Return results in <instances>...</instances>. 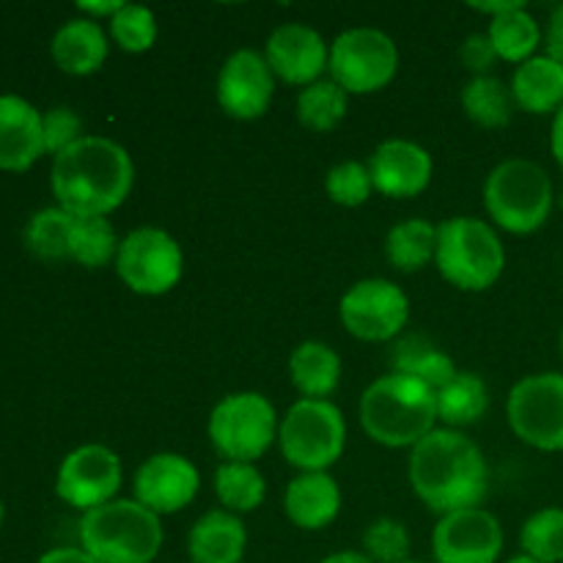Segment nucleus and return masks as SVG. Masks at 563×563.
Listing matches in <instances>:
<instances>
[{"label":"nucleus","mask_w":563,"mask_h":563,"mask_svg":"<svg viewBox=\"0 0 563 563\" xmlns=\"http://www.w3.org/2000/svg\"><path fill=\"white\" fill-rule=\"evenodd\" d=\"M407 478L418 500L434 515L476 509L487 495V456L460 429H434L410 449Z\"/></svg>","instance_id":"nucleus-1"},{"label":"nucleus","mask_w":563,"mask_h":563,"mask_svg":"<svg viewBox=\"0 0 563 563\" xmlns=\"http://www.w3.org/2000/svg\"><path fill=\"white\" fill-rule=\"evenodd\" d=\"M49 185L60 209L77 218H108L130 198L135 165L121 143L86 135L53 157Z\"/></svg>","instance_id":"nucleus-2"},{"label":"nucleus","mask_w":563,"mask_h":563,"mask_svg":"<svg viewBox=\"0 0 563 563\" xmlns=\"http://www.w3.org/2000/svg\"><path fill=\"white\" fill-rule=\"evenodd\" d=\"M361 427L383 449H416L438 429V396L429 385L390 372L374 379L361 396Z\"/></svg>","instance_id":"nucleus-3"},{"label":"nucleus","mask_w":563,"mask_h":563,"mask_svg":"<svg viewBox=\"0 0 563 563\" xmlns=\"http://www.w3.org/2000/svg\"><path fill=\"white\" fill-rule=\"evenodd\" d=\"M163 539V520L135 498H115L80 517V548L97 563H152Z\"/></svg>","instance_id":"nucleus-4"},{"label":"nucleus","mask_w":563,"mask_h":563,"mask_svg":"<svg viewBox=\"0 0 563 563\" xmlns=\"http://www.w3.org/2000/svg\"><path fill=\"white\" fill-rule=\"evenodd\" d=\"M553 179L533 159L511 157L489 170L484 181V207L498 229L515 236L542 229L553 212Z\"/></svg>","instance_id":"nucleus-5"},{"label":"nucleus","mask_w":563,"mask_h":563,"mask_svg":"<svg viewBox=\"0 0 563 563\" xmlns=\"http://www.w3.org/2000/svg\"><path fill=\"white\" fill-rule=\"evenodd\" d=\"M434 264L443 280L462 291H487L506 269V247L498 231L482 218L460 214L438 225Z\"/></svg>","instance_id":"nucleus-6"},{"label":"nucleus","mask_w":563,"mask_h":563,"mask_svg":"<svg viewBox=\"0 0 563 563\" xmlns=\"http://www.w3.org/2000/svg\"><path fill=\"white\" fill-rule=\"evenodd\" d=\"M280 418L275 405L258 390L223 396L209 412L207 434L225 462H256L278 443Z\"/></svg>","instance_id":"nucleus-7"},{"label":"nucleus","mask_w":563,"mask_h":563,"mask_svg":"<svg viewBox=\"0 0 563 563\" xmlns=\"http://www.w3.org/2000/svg\"><path fill=\"white\" fill-rule=\"evenodd\" d=\"M278 445L300 473L330 471L346 449L344 412L333 401L297 399L280 418Z\"/></svg>","instance_id":"nucleus-8"},{"label":"nucleus","mask_w":563,"mask_h":563,"mask_svg":"<svg viewBox=\"0 0 563 563\" xmlns=\"http://www.w3.org/2000/svg\"><path fill=\"white\" fill-rule=\"evenodd\" d=\"M330 80L346 93H377L399 71V47L379 27H350L330 44Z\"/></svg>","instance_id":"nucleus-9"},{"label":"nucleus","mask_w":563,"mask_h":563,"mask_svg":"<svg viewBox=\"0 0 563 563\" xmlns=\"http://www.w3.org/2000/svg\"><path fill=\"white\" fill-rule=\"evenodd\" d=\"M113 264L126 289L141 297H159L179 286L185 253L176 236L165 229L141 225L121 236Z\"/></svg>","instance_id":"nucleus-10"},{"label":"nucleus","mask_w":563,"mask_h":563,"mask_svg":"<svg viewBox=\"0 0 563 563\" xmlns=\"http://www.w3.org/2000/svg\"><path fill=\"white\" fill-rule=\"evenodd\" d=\"M506 418L517 440L537 451H563V374H528L506 399Z\"/></svg>","instance_id":"nucleus-11"},{"label":"nucleus","mask_w":563,"mask_h":563,"mask_svg":"<svg viewBox=\"0 0 563 563\" xmlns=\"http://www.w3.org/2000/svg\"><path fill=\"white\" fill-rule=\"evenodd\" d=\"M339 317L346 333L366 344H385L410 322V297L388 278H366L344 291Z\"/></svg>","instance_id":"nucleus-12"},{"label":"nucleus","mask_w":563,"mask_h":563,"mask_svg":"<svg viewBox=\"0 0 563 563\" xmlns=\"http://www.w3.org/2000/svg\"><path fill=\"white\" fill-rule=\"evenodd\" d=\"M121 482H124V467L119 454L108 445L86 443L64 456L55 476V493L66 506L86 515L115 500Z\"/></svg>","instance_id":"nucleus-13"},{"label":"nucleus","mask_w":563,"mask_h":563,"mask_svg":"<svg viewBox=\"0 0 563 563\" xmlns=\"http://www.w3.org/2000/svg\"><path fill=\"white\" fill-rule=\"evenodd\" d=\"M504 542L498 517L476 506L440 517L432 531V555L438 563H498Z\"/></svg>","instance_id":"nucleus-14"},{"label":"nucleus","mask_w":563,"mask_h":563,"mask_svg":"<svg viewBox=\"0 0 563 563\" xmlns=\"http://www.w3.org/2000/svg\"><path fill=\"white\" fill-rule=\"evenodd\" d=\"M214 93H218L220 110L231 119H262L275 97V75L264 53L251 47L234 49L220 66Z\"/></svg>","instance_id":"nucleus-15"},{"label":"nucleus","mask_w":563,"mask_h":563,"mask_svg":"<svg viewBox=\"0 0 563 563\" xmlns=\"http://www.w3.org/2000/svg\"><path fill=\"white\" fill-rule=\"evenodd\" d=\"M201 473L187 456L163 451L141 462L132 476V498L157 517L176 515L196 500Z\"/></svg>","instance_id":"nucleus-16"},{"label":"nucleus","mask_w":563,"mask_h":563,"mask_svg":"<svg viewBox=\"0 0 563 563\" xmlns=\"http://www.w3.org/2000/svg\"><path fill=\"white\" fill-rule=\"evenodd\" d=\"M264 58L273 69L275 80H284L286 86H311L322 80L330 64V44L322 33L302 22H284L269 33L264 44Z\"/></svg>","instance_id":"nucleus-17"},{"label":"nucleus","mask_w":563,"mask_h":563,"mask_svg":"<svg viewBox=\"0 0 563 563\" xmlns=\"http://www.w3.org/2000/svg\"><path fill=\"white\" fill-rule=\"evenodd\" d=\"M372 185L385 198H416L429 187L434 174V159L421 143L390 137L374 148L368 159Z\"/></svg>","instance_id":"nucleus-18"},{"label":"nucleus","mask_w":563,"mask_h":563,"mask_svg":"<svg viewBox=\"0 0 563 563\" xmlns=\"http://www.w3.org/2000/svg\"><path fill=\"white\" fill-rule=\"evenodd\" d=\"M42 154V113L27 99L0 93V168L27 170Z\"/></svg>","instance_id":"nucleus-19"},{"label":"nucleus","mask_w":563,"mask_h":563,"mask_svg":"<svg viewBox=\"0 0 563 563\" xmlns=\"http://www.w3.org/2000/svg\"><path fill=\"white\" fill-rule=\"evenodd\" d=\"M55 66L66 75L86 77L93 75L104 66L110 53V36L102 22L88 20V16H75L66 20L55 31L53 44H49Z\"/></svg>","instance_id":"nucleus-20"},{"label":"nucleus","mask_w":563,"mask_h":563,"mask_svg":"<svg viewBox=\"0 0 563 563\" xmlns=\"http://www.w3.org/2000/svg\"><path fill=\"white\" fill-rule=\"evenodd\" d=\"M284 511L291 526L302 531H322L341 511V487L328 471L300 473L284 495Z\"/></svg>","instance_id":"nucleus-21"},{"label":"nucleus","mask_w":563,"mask_h":563,"mask_svg":"<svg viewBox=\"0 0 563 563\" xmlns=\"http://www.w3.org/2000/svg\"><path fill=\"white\" fill-rule=\"evenodd\" d=\"M247 548V528L242 517L225 509L207 511L187 533L190 563H242Z\"/></svg>","instance_id":"nucleus-22"},{"label":"nucleus","mask_w":563,"mask_h":563,"mask_svg":"<svg viewBox=\"0 0 563 563\" xmlns=\"http://www.w3.org/2000/svg\"><path fill=\"white\" fill-rule=\"evenodd\" d=\"M511 97L520 110L531 115L559 113L563 104V64L553 55H533L520 64L511 77Z\"/></svg>","instance_id":"nucleus-23"},{"label":"nucleus","mask_w":563,"mask_h":563,"mask_svg":"<svg viewBox=\"0 0 563 563\" xmlns=\"http://www.w3.org/2000/svg\"><path fill=\"white\" fill-rule=\"evenodd\" d=\"M289 379L302 399L330 401L341 385L339 352L324 341H302L289 355Z\"/></svg>","instance_id":"nucleus-24"},{"label":"nucleus","mask_w":563,"mask_h":563,"mask_svg":"<svg viewBox=\"0 0 563 563\" xmlns=\"http://www.w3.org/2000/svg\"><path fill=\"white\" fill-rule=\"evenodd\" d=\"M438 253V225L427 218H407L385 236V258L399 273H421L434 264Z\"/></svg>","instance_id":"nucleus-25"},{"label":"nucleus","mask_w":563,"mask_h":563,"mask_svg":"<svg viewBox=\"0 0 563 563\" xmlns=\"http://www.w3.org/2000/svg\"><path fill=\"white\" fill-rule=\"evenodd\" d=\"M434 396H438V421H443L445 429L462 432V427L482 421L489 410L487 383L473 372H460Z\"/></svg>","instance_id":"nucleus-26"},{"label":"nucleus","mask_w":563,"mask_h":563,"mask_svg":"<svg viewBox=\"0 0 563 563\" xmlns=\"http://www.w3.org/2000/svg\"><path fill=\"white\" fill-rule=\"evenodd\" d=\"M462 110H465L467 119L476 126L484 130H500L511 121L515 115V97H511V86H506L504 80L493 75L473 77L471 82H465L460 93Z\"/></svg>","instance_id":"nucleus-27"},{"label":"nucleus","mask_w":563,"mask_h":563,"mask_svg":"<svg viewBox=\"0 0 563 563\" xmlns=\"http://www.w3.org/2000/svg\"><path fill=\"white\" fill-rule=\"evenodd\" d=\"M394 372L407 374V377L429 385L438 394L440 388H445L460 374V368H456L454 357L445 355L443 350L429 344L421 335H416V339H405L396 344Z\"/></svg>","instance_id":"nucleus-28"},{"label":"nucleus","mask_w":563,"mask_h":563,"mask_svg":"<svg viewBox=\"0 0 563 563\" xmlns=\"http://www.w3.org/2000/svg\"><path fill=\"white\" fill-rule=\"evenodd\" d=\"M487 36L500 60L520 66L537 55L539 44H542V25L522 5V9H515L509 14H500L495 20H489Z\"/></svg>","instance_id":"nucleus-29"},{"label":"nucleus","mask_w":563,"mask_h":563,"mask_svg":"<svg viewBox=\"0 0 563 563\" xmlns=\"http://www.w3.org/2000/svg\"><path fill=\"white\" fill-rule=\"evenodd\" d=\"M214 495L225 511L247 515L267 498V478L253 462H223L214 471Z\"/></svg>","instance_id":"nucleus-30"},{"label":"nucleus","mask_w":563,"mask_h":563,"mask_svg":"<svg viewBox=\"0 0 563 563\" xmlns=\"http://www.w3.org/2000/svg\"><path fill=\"white\" fill-rule=\"evenodd\" d=\"M346 110H350V93L330 77H322L297 93V121L311 132L335 130L346 119Z\"/></svg>","instance_id":"nucleus-31"},{"label":"nucleus","mask_w":563,"mask_h":563,"mask_svg":"<svg viewBox=\"0 0 563 563\" xmlns=\"http://www.w3.org/2000/svg\"><path fill=\"white\" fill-rule=\"evenodd\" d=\"M71 229H75V214L60 207L42 209L25 225L27 251L44 262H64L71 251Z\"/></svg>","instance_id":"nucleus-32"},{"label":"nucleus","mask_w":563,"mask_h":563,"mask_svg":"<svg viewBox=\"0 0 563 563\" xmlns=\"http://www.w3.org/2000/svg\"><path fill=\"white\" fill-rule=\"evenodd\" d=\"M119 242L121 240L115 236V229L110 225L108 218H77L75 214L69 262L88 269H99L104 264L115 262Z\"/></svg>","instance_id":"nucleus-33"},{"label":"nucleus","mask_w":563,"mask_h":563,"mask_svg":"<svg viewBox=\"0 0 563 563\" xmlns=\"http://www.w3.org/2000/svg\"><path fill=\"white\" fill-rule=\"evenodd\" d=\"M522 555L539 563H563V509L548 506L522 522L520 528Z\"/></svg>","instance_id":"nucleus-34"},{"label":"nucleus","mask_w":563,"mask_h":563,"mask_svg":"<svg viewBox=\"0 0 563 563\" xmlns=\"http://www.w3.org/2000/svg\"><path fill=\"white\" fill-rule=\"evenodd\" d=\"M108 31L110 42L119 44V49H124V53H148L157 42V16L146 5L124 3L119 14L108 22Z\"/></svg>","instance_id":"nucleus-35"},{"label":"nucleus","mask_w":563,"mask_h":563,"mask_svg":"<svg viewBox=\"0 0 563 563\" xmlns=\"http://www.w3.org/2000/svg\"><path fill=\"white\" fill-rule=\"evenodd\" d=\"M410 531L401 520L379 517L363 531V553L372 563H401L410 561Z\"/></svg>","instance_id":"nucleus-36"},{"label":"nucleus","mask_w":563,"mask_h":563,"mask_svg":"<svg viewBox=\"0 0 563 563\" xmlns=\"http://www.w3.org/2000/svg\"><path fill=\"white\" fill-rule=\"evenodd\" d=\"M324 190H328L330 201L339 203V207H363L374 192L368 165L357 163V159H346V163L333 165L328 170V179H324Z\"/></svg>","instance_id":"nucleus-37"},{"label":"nucleus","mask_w":563,"mask_h":563,"mask_svg":"<svg viewBox=\"0 0 563 563\" xmlns=\"http://www.w3.org/2000/svg\"><path fill=\"white\" fill-rule=\"evenodd\" d=\"M42 132L44 154H53V157H58L60 152H66V148L86 137L82 119L66 104H58V108H49L47 113H42Z\"/></svg>","instance_id":"nucleus-38"},{"label":"nucleus","mask_w":563,"mask_h":563,"mask_svg":"<svg viewBox=\"0 0 563 563\" xmlns=\"http://www.w3.org/2000/svg\"><path fill=\"white\" fill-rule=\"evenodd\" d=\"M460 60L473 71V75L482 77V75H489V69L495 66V60H500V58H498V53H495V47H493V42H489L487 33H471V36L462 42Z\"/></svg>","instance_id":"nucleus-39"},{"label":"nucleus","mask_w":563,"mask_h":563,"mask_svg":"<svg viewBox=\"0 0 563 563\" xmlns=\"http://www.w3.org/2000/svg\"><path fill=\"white\" fill-rule=\"evenodd\" d=\"M548 55L563 64V3L550 14L548 22Z\"/></svg>","instance_id":"nucleus-40"},{"label":"nucleus","mask_w":563,"mask_h":563,"mask_svg":"<svg viewBox=\"0 0 563 563\" xmlns=\"http://www.w3.org/2000/svg\"><path fill=\"white\" fill-rule=\"evenodd\" d=\"M121 0H97V3H91V0H80V3H77V9L82 11V14L88 16V20H113L115 14H119L121 11Z\"/></svg>","instance_id":"nucleus-41"},{"label":"nucleus","mask_w":563,"mask_h":563,"mask_svg":"<svg viewBox=\"0 0 563 563\" xmlns=\"http://www.w3.org/2000/svg\"><path fill=\"white\" fill-rule=\"evenodd\" d=\"M36 563H97L82 548H55L47 550Z\"/></svg>","instance_id":"nucleus-42"},{"label":"nucleus","mask_w":563,"mask_h":563,"mask_svg":"<svg viewBox=\"0 0 563 563\" xmlns=\"http://www.w3.org/2000/svg\"><path fill=\"white\" fill-rule=\"evenodd\" d=\"M522 0H489V3H471L473 11H478V14L489 16V20H495V16L500 14H509V11L515 9H522Z\"/></svg>","instance_id":"nucleus-43"},{"label":"nucleus","mask_w":563,"mask_h":563,"mask_svg":"<svg viewBox=\"0 0 563 563\" xmlns=\"http://www.w3.org/2000/svg\"><path fill=\"white\" fill-rule=\"evenodd\" d=\"M550 152H553L555 163H559L563 170V104L559 113L553 115V126H550Z\"/></svg>","instance_id":"nucleus-44"},{"label":"nucleus","mask_w":563,"mask_h":563,"mask_svg":"<svg viewBox=\"0 0 563 563\" xmlns=\"http://www.w3.org/2000/svg\"><path fill=\"white\" fill-rule=\"evenodd\" d=\"M319 563H372V559L363 550H339V553L324 555Z\"/></svg>","instance_id":"nucleus-45"},{"label":"nucleus","mask_w":563,"mask_h":563,"mask_svg":"<svg viewBox=\"0 0 563 563\" xmlns=\"http://www.w3.org/2000/svg\"><path fill=\"white\" fill-rule=\"evenodd\" d=\"M504 563H539V561L528 559V555H515V559H509V561H504Z\"/></svg>","instance_id":"nucleus-46"},{"label":"nucleus","mask_w":563,"mask_h":563,"mask_svg":"<svg viewBox=\"0 0 563 563\" xmlns=\"http://www.w3.org/2000/svg\"><path fill=\"white\" fill-rule=\"evenodd\" d=\"M0 526H3V504H0Z\"/></svg>","instance_id":"nucleus-47"},{"label":"nucleus","mask_w":563,"mask_h":563,"mask_svg":"<svg viewBox=\"0 0 563 563\" xmlns=\"http://www.w3.org/2000/svg\"><path fill=\"white\" fill-rule=\"evenodd\" d=\"M401 563H423V561H416V559H410V561H401Z\"/></svg>","instance_id":"nucleus-48"},{"label":"nucleus","mask_w":563,"mask_h":563,"mask_svg":"<svg viewBox=\"0 0 563 563\" xmlns=\"http://www.w3.org/2000/svg\"><path fill=\"white\" fill-rule=\"evenodd\" d=\"M561 355H563V330H561Z\"/></svg>","instance_id":"nucleus-49"}]
</instances>
